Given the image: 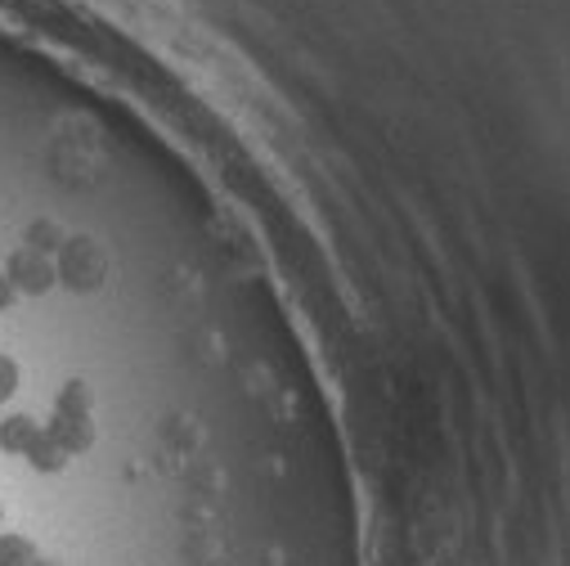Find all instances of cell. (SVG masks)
<instances>
[{
  "label": "cell",
  "instance_id": "1",
  "mask_svg": "<svg viewBox=\"0 0 570 566\" xmlns=\"http://www.w3.org/2000/svg\"><path fill=\"white\" fill-rule=\"evenodd\" d=\"M86 297H90V293H86ZM63 315H68V311H63ZM46 329H50V324H46ZM14 351H19V347H14ZM0 360H6V355H0Z\"/></svg>",
  "mask_w": 570,
  "mask_h": 566
}]
</instances>
